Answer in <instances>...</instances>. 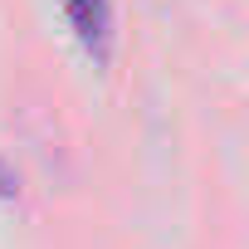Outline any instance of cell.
<instances>
[{"instance_id":"6da1fadb","label":"cell","mask_w":249,"mask_h":249,"mask_svg":"<svg viewBox=\"0 0 249 249\" xmlns=\"http://www.w3.org/2000/svg\"><path fill=\"white\" fill-rule=\"evenodd\" d=\"M64 10H69L83 44H103V35H107V5L103 0H64Z\"/></svg>"},{"instance_id":"7a4b0ae2","label":"cell","mask_w":249,"mask_h":249,"mask_svg":"<svg viewBox=\"0 0 249 249\" xmlns=\"http://www.w3.org/2000/svg\"><path fill=\"white\" fill-rule=\"evenodd\" d=\"M0 196H15V176H10L5 166H0Z\"/></svg>"}]
</instances>
